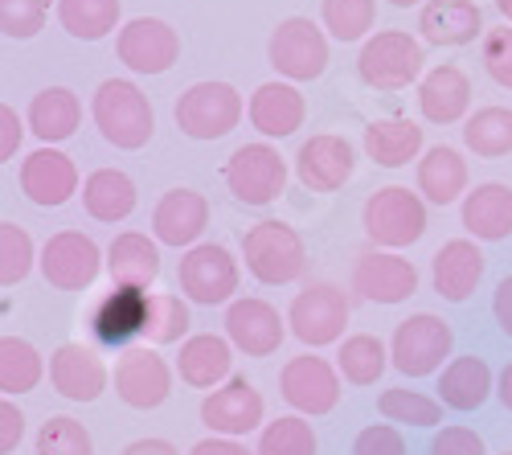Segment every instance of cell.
<instances>
[{"label": "cell", "mask_w": 512, "mask_h": 455, "mask_svg": "<svg viewBox=\"0 0 512 455\" xmlns=\"http://www.w3.org/2000/svg\"><path fill=\"white\" fill-rule=\"evenodd\" d=\"M21 193L41 210H58L78 193V164L58 148L29 152L21 160Z\"/></svg>", "instance_id": "ffe728a7"}, {"label": "cell", "mask_w": 512, "mask_h": 455, "mask_svg": "<svg viewBox=\"0 0 512 455\" xmlns=\"http://www.w3.org/2000/svg\"><path fill=\"white\" fill-rule=\"evenodd\" d=\"M353 455H406V439L390 423H373L353 439Z\"/></svg>", "instance_id": "7dc6e473"}, {"label": "cell", "mask_w": 512, "mask_h": 455, "mask_svg": "<svg viewBox=\"0 0 512 455\" xmlns=\"http://www.w3.org/2000/svg\"><path fill=\"white\" fill-rule=\"evenodd\" d=\"M504 455H512V451H504Z\"/></svg>", "instance_id": "680465c9"}, {"label": "cell", "mask_w": 512, "mask_h": 455, "mask_svg": "<svg viewBox=\"0 0 512 455\" xmlns=\"http://www.w3.org/2000/svg\"><path fill=\"white\" fill-rule=\"evenodd\" d=\"M21 136H25V123H21L17 111L5 103V107H0V160H13V156H17Z\"/></svg>", "instance_id": "f907efd6"}, {"label": "cell", "mask_w": 512, "mask_h": 455, "mask_svg": "<svg viewBox=\"0 0 512 455\" xmlns=\"http://www.w3.org/2000/svg\"><path fill=\"white\" fill-rule=\"evenodd\" d=\"M418 29L431 46H467L484 33V13L476 0H426Z\"/></svg>", "instance_id": "83f0119b"}, {"label": "cell", "mask_w": 512, "mask_h": 455, "mask_svg": "<svg viewBox=\"0 0 512 455\" xmlns=\"http://www.w3.org/2000/svg\"><path fill=\"white\" fill-rule=\"evenodd\" d=\"M25 435V415L13 406V398L0 402V455H13Z\"/></svg>", "instance_id": "681fc988"}, {"label": "cell", "mask_w": 512, "mask_h": 455, "mask_svg": "<svg viewBox=\"0 0 512 455\" xmlns=\"http://www.w3.org/2000/svg\"><path fill=\"white\" fill-rule=\"evenodd\" d=\"M136 181L127 177L123 169H95L87 181H82V205H87V214L95 222H123V218H132L136 210Z\"/></svg>", "instance_id": "836d02e7"}, {"label": "cell", "mask_w": 512, "mask_h": 455, "mask_svg": "<svg viewBox=\"0 0 512 455\" xmlns=\"http://www.w3.org/2000/svg\"><path fill=\"white\" fill-rule=\"evenodd\" d=\"M119 62L136 74H164L181 58V37L177 29L160 17H132L115 37Z\"/></svg>", "instance_id": "4fadbf2b"}, {"label": "cell", "mask_w": 512, "mask_h": 455, "mask_svg": "<svg viewBox=\"0 0 512 455\" xmlns=\"http://www.w3.org/2000/svg\"><path fill=\"white\" fill-rule=\"evenodd\" d=\"M390 365V349L381 345L373 333H353L340 341V353H336V369L340 378L353 382V386H373Z\"/></svg>", "instance_id": "8d00e7d4"}, {"label": "cell", "mask_w": 512, "mask_h": 455, "mask_svg": "<svg viewBox=\"0 0 512 455\" xmlns=\"http://www.w3.org/2000/svg\"><path fill=\"white\" fill-rule=\"evenodd\" d=\"M377 410H381V419L402 423V427H439L443 423V402L426 398L418 390H406V386H394V390L381 394Z\"/></svg>", "instance_id": "f35d334b"}, {"label": "cell", "mask_w": 512, "mask_h": 455, "mask_svg": "<svg viewBox=\"0 0 512 455\" xmlns=\"http://www.w3.org/2000/svg\"><path fill=\"white\" fill-rule=\"evenodd\" d=\"M287 328L295 341H304L308 349L336 345L349 328V300L336 283H308L300 296L287 308Z\"/></svg>", "instance_id": "ba28073f"}, {"label": "cell", "mask_w": 512, "mask_h": 455, "mask_svg": "<svg viewBox=\"0 0 512 455\" xmlns=\"http://www.w3.org/2000/svg\"><path fill=\"white\" fill-rule=\"evenodd\" d=\"M33 238L17 222H0V287H13L33 271Z\"/></svg>", "instance_id": "ee69618b"}, {"label": "cell", "mask_w": 512, "mask_h": 455, "mask_svg": "<svg viewBox=\"0 0 512 455\" xmlns=\"http://www.w3.org/2000/svg\"><path fill=\"white\" fill-rule=\"evenodd\" d=\"M480 58H484V70H488V78L496 82V87L512 91V29H508V25L484 33Z\"/></svg>", "instance_id": "bcb514c9"}, {"label": "cell", "mask_w": 512, "mask_h": 455, "mask_svg": "<svg viewBox=\"0 0 512 455\" xmlns=\"http://www.w3.org/2000/svg\"><path fill=\"white\" fill-rule=\"evenodd\" d=\"M472 107V78L459 66H435L418 82V111L426 123H459Z\"/></svg>", "instance_id": "4316f807"}, {"label": "cell", "mask_w": 512, "mask_h": 455, "mask_svg": "<svg viewBox=\"0 0 512 455\" xmlns=\"http://www.w3.org/2000/svg\"><path fill=\"white\" fill-rule=\"evenodd\" d=\"M320 21L336 41H369L377 0H320Z\"/></svg>", "instance_id": "ab89813d"}, {"label": "cell", "mask_w": 512, "mask_h": 455, "mask_svg": "<svg viewBox=\"0 0 512 455\" xmlns=\"http://www.w3.org/2000/svg\"><path fill=\"white\" fill-rule=\"evenodd\" d=\"M496 390V378L484 357L467 353V357H455L451 365H443L439 374V402L447 410H459V415H472V410H480Z\"/></svg>", "instance_id": "f546056e"}, {"label": "cell", "mask_w": 512, "mask_h": 455, "mask_svg": "<svg viewBox=\"0 0 512 455\" xmlns=\"http://www.w3.org/2000/svg\"><path fill=\"white\" fill-rule=\"evenodd\" d=\"M41 275L58 292H87L103 271V251L91 234L82 230H58L41 246Z\"/></svg>", "instance_id": "9c48e42d"}, {"label": "cell", "mask_w": 512, "mask_h": 455, "mask_svg": "<svg viewBox=\"0 0 512 455\" xmlns=\"http://www.w3.org/2000/svg\"><path fill=\"white\" fill-rule=\"evenodd\" d=\"M189 304L185 296H173V292H156L152 296V316H148V333H144V345H177L185 333H189Z\"/></svg>", "instance_id": "b9f144b4"}, {"label": "cell", "mask_w": 512, "mask_h": 455, "mask_svg": "<svg viewBox=\"0 0 512 455\" xmlns=\"http://www.w3.org/2000/svg\"><path fill=\"white\" fill-rule=\"evenodd\" d=\"M496 9L504 13V21H512V0H496Z\"/></svg>", "instance_id": "9f6ffc18"}, {"label": "cell", "mask_w": 512, "mask_h": 455, "mask_svg": "<svg viewBox=\"0 0 512 455\" xmlns=\"http://www.w3.org/2000/svg\"><path fill=\"white\" fill-rule=\"evenodd\" d=\"M119 0H58V21L78 41H103L119 25Z\"/></svg>", "instance_id": "74e56055"}, {"label": "cell", "mask_w": 512, "mask_h": 455, "mask_svg": "<svg viewBox=\"0 0 512 455\" xmlns=\"http://www.w3.org/2000/svg\"><path fill=\"white\" fill-rule=\"evenodd\" d=\"M238 259L226 251L222 242H197L193 251H185V259L177 263V287L189 304H234L238 292Z\"/></svg>", "instance_id": "5b68a950"}, {"label": "cell", "mask_w": 512, "mask_h": 455, "mask_svg": "<svg viewBox=\"0 0 512 455\" xmlns=\"http://www.w3.org/2000/svg\"><path fill=\"white\" fill-rule=\"evenodd\" d=\"M287 337V320L259 296L234 300L226 308V341L246 357H271Z\"/></svg>", "instance_id": "d6986e66"}, {"label": "cell", "mask_w": 512, "mask_h": 455, "mask_svg": "<svg viewBox=\"0 0 512 455\" xmlns=\"http://www.w3.org/2000/svg\"><path fill=\"white\" fill-rule=\"evenodd\" d=\"M222 177L242 205H271L287 189V160L271 144H242L230 152Z\"/></svg>", "instance_id": "8fae6325"}, {"label": "cell", "mask_w": 512, "mask_h": 455, "mask_svg": "<svg viewBox=\"0 0 512 455\" xmlns=\"http://www.w3.org/2000/svg\"><path fill=\"white\" fill-rule=\"evenodd\" d=\"M148 316H152V296L144 287H115L107 292L95 312H91V333L107 349H132L136 337L148 333Z\"/></svg>", "instance_id": "9a60e30c"}, {"label": "cell", "mask_w": 512, "mask_h": 455, "mask_svg": "<svg viewBox=\"0 0 512 455\" xmlns=\"http://www.w3.org/2000/svg\"><path fill=\"white\" fill-rule=\"evenodd\" d=\"M361 148L381 169H402L422 152V128L414 119H373L361 136Z\"/></svg>", "instance_id": "d6a6232c"}, {"label": "cell", "mask_w": 512, "mask_h": 455, "mask_svg": "<svg viewBox=\"0 0 512 455\" xmlns=\"http://www.w3.org/2000/svg\"><path fill=\"white\" fill-rule=\"evenodd\" d=\"M463 144L480 160H500L512 152V107H480L463 123Z\"/></svg>", "instance_id": "d590c367"}, {"label": "cell", "mask_w": 512, "mask_h": 455, "mask_svg": "<svg viewBox=\"0 0 512 455\" xmlns=\"http://www.w3.org/2000/svg\"><path fill=\"white\" fill-rule=\"evenodd\" d=\"M279 394L287 406L300 410V415H328L340 402V369H332L316 353H300L283 365Z\"/></svg>", "instance_id": "5bb4252c"}, {"label": "cell", "mask_w": 512, "mask_h": 455, "mask_svg": "<svg viewBox=\"0 0 512 455\" xmlns=\"http://www.w3.org/2000/svg\"><path fill=\"white\" fill-rule=\"evenodd\" d=\"M46 0H0V29L13 41H29L46 25Z\"/></svg>", "instance_id": "f6af8a7d"}, {"label": "cell", "mask_w": 512, "mask_h": 455, "mask_svg": "<svg viewBox=\"0 0 512 455\" xmlns=\"http://www.w3.org/2000/svg\"><path fill=\"white\" fill-rule=\"evenodd\" d=\"M209 226V201L197 189H168L152 210V234L160 246H197V238Z\"/></svg>", "instance_id": "7402d4cb"}, {"label": "cell", "mask_w": 512, "mask_h": 455, "mask_svg": "<svg viewBox=\"0 0 512 455\" xmlns=\"http://www.w3.org/2000/svg\"><path fill=\"white\" fill-rule=\"evenodd\" d=\"M234 369V345L218 333H197L181 345L177 357V374L185 386L193 390H222V382L230 378Z\"/></svg>", "instance_id": "484cf974"}, {"label": "cell", "mask_w": 512, "mask_h": 455, "mask_svg": "<svg viewBox=\"0 0 512 455\" xmlns=\"http://www.w3.org/2000/svg\"><path fill=\"white\" fill-rule=\"evenodd\" d=\"M349 283L369 304H402L418 292V267L398 251H365L357 255Z\"/></svg>", "instance_id": "2e32d148"}, {"label": "cell", "mask_w": 512, "mask_h": 455, "mask_svg": "<svg viewBox=\"0 0 512 455\" xmlns=\"http://www.w3.org/2000/svg\"><path fill=\"white\" fill-rule=\"evenodd\" d=\"M41 374H46V361L25 337H0V394L5 398L29 394L37 390Z\"/></svg>", "instance_id": "e575fe53"}, {"label": "cell", "mask_w": 512, "mask_h": 455, "mask_svg": "<svg viewBox=\"0 0 512 455\" xmlns=\"http://www.w3.org/2000/svg\"><path fill=\"white\" fill-rule=\"evenodd\" d=\"M394 9H414V5H422V0H390Z\"/></svg>", "instance_id": "6f0895ef"}, {"label": "cell", "mask_w": 512, "mask_h": 455, "mask_svg": "<svg viewBox=\"0 0 512 455\" xmlns=\"http://www.w3.org/2000/svg\"><path fill=\"white\" fill-rule=\"evenodd\" d=\"M177 128L189 140H222L242 119V95L230 82H193L173 107Z\"/></svg>", "instance_id": "52a82bcc"}, {"label": "cell", "mask_w": 512, "mask_h": 455, "mask_svg": "<svg viewBox=\"0 0 512 455\" xmlns=\"http://www.w3.org/2000/svg\"><path fill=\"white\" fill-rule=\"evenodd\" d=\"M246 115L254 123V132H263L267 140H283V136H295L304 128L308 103L291 82H263V87L250 95Z\"/></svg>", "instance_id": "cb8c5ba5"}, {"label": "cell", "mask_w": 512, "mask_h": 455, "mask_svg": "<svg viewBox=\"0 0 512 455\" xmlns=\"http://www.w3.org/2000/svg\"><path fill=\"white\" fill-rule=\"evenodd\" d=\"M33 451L37 455H95V439H91V431L82 427L78 419L54 415V419L41 423Z\"/></svg>", "instance_id": "7bdbcfd3"}, {"label": "cell", "mask_w": 512, "mask_h": 455, "mask_svg": "<svg viewBox=\"0 0 512 455\" xmlns=\"http://www.w3.org/2000/svg\"><path fill=\"white\" fill-rule=\"evenodd\" d=\"M91 119H95L99 136L123 152H140L156 132V115H152L148 95L127 78L99 82V91L91 99Z\"/></svg>", "instance_id": "6da1fadb"}, {"label": "cell", "mask_w": 512, "mask_h": 455, "mask_svg": "<svg viewBox=\"0 0 512 455\" xmlns=\"http://www.w3.org/2000/svg\"><path fill=\"white\" fill-rule=\"evenodd\" d=\"M267 58L287 82H312L328 70V37L312 17H287L271 33Z\"/></svg>", "instance_id": "30bf717a"}, {"label": "cell", "mask_w": 512, "mask_h": 455, "mask_svg": "<svg viewBox=\"0 0 512 455\" xmlns=\"http://www.w3.org/2000/svg\"><path fill=\"white\" fill-rule=\"evenodd\" d=\"M418 193L431 205H455L459 197H467L472 193L467 189V160L447 144L426 148L418 160Z\"/></svg>", "instance_id": "4dcf8cb0"}, {"label": "cell", "mask_w": 512, "mask_h": 455, "mask_svg": "<svg viewBox=\"0 0 512 455\" xmlns=\"http://www.w3.org/2000/svg\"><path fill=\"white\" fill-rule=\"evenodd\" d=\"M361 226L381 251H402V246H414L426 234V205L406 185H386L365 201Z\"/></svg>", "instance_id": "3957f363"}, {"label": "cell", "mask_w": 512, "mask_h": 455, "mask_svg": "<svg viewBox=\"0 0 512 455\" xmlns=\"http://www.w3.org/2000/svg\"><path fill=\"white\" fill-rule=\"evenodd\" d=\"M418 70H422V41H414L406 29L373 33L357 58V74L373 91H402L418 78Z\"/></svg>", "instance_id": "8992f818"}, {"label": "cell", "mask_w": 512, "mask_h": 455, "mask_svg": "<svg viewBox=\"0 0 512 455\" xmlns=\"http://www.w3.org/2000/svg\"><path fill=\"white\" fill-rule=\"evenodd\" d=\"M431 455H488V447L472 427H443L431 439Z\"/></svg>", "instance_id": "c3c4849f"}, {"label": "cell", "mask_w": 512, "mask_h": 455, "mask_svg": "<svg viewBox=\"0 0 512 455\" xmlns=\"http://www.w3.org/2000/svg\"><path fill=\"white\" fill-rule=\"evenodd\" d=\"M242 259H246V271L263 287H287L308 267L304 238L295 234L287 222H275V218L254 222L242 234Z\"/></svg>", "instance_id": "7a4b0ae2"}, {"label": "cell", "mask_w": 512, "mask_h": 455, "mask_svg": "<svg viewBox=\"0 0 512 455\" xmlns=\"http://www.w3.org/2000/svg\"><path fill=\"white\" fill-rule=\"evenodd\" d=\"M254 455H316V431L304 415H283L263 427Z\"/></svg>", "instance_id": "60d3db41"}, {"label": "cell", "mask_w": 512, "mask_h": 455, "mask_svg": "<svg viewBox=\"0 0 512 455\" xmlns=\"http://www.w3.org/2000/svg\"><path fill=\"white\" fill-rule=\"evenodd\" d=\"M107 271L115 287H152L160 275V242L140 230L115 234L107 246Z\"/></svg>", "instance_id": "f1b7e54d"}, {"label": "cell", "mask_w": 512, "mask_h": 455, "mask_svg": "<svg viewBox=\"0 0 512 455\" xmlns=\"http://www.w3.org/2000/svg\"><path fill=\"white\" fill-rule=\"evenodd\" d=\"M189 455H254V451H246L238 439H226V435H209V439L193 443V451H189Z\"/></svg>", "instance_id": "f5cc1de1"}, {"label": "cell", "mask_w": 512, "mask_h": 455, "mask_svg": "<svg viewBox=\"0 0 512 455\" xmlns=\"http://www.w3.org/2000/svg\"><path fill=\"white\" fill-rule=\"evenodd\" d=\"M451 345H455L451 324L435 312H418L394 328L390 365L406 378H431L443 369V357H451Z\"/></svg>", "instance_id": "277c9868"}, {"label": "cell", "mask_w": 512, "mask_h": 455, "mask_svg": "<svg viewBox=\"0 0 512 455\" xmlns=\"http://www.w3.org/2000/svg\"><path fill=\"white\" fill-rule=\"evenodd\" d=\"M484 279V251L472 238H451L443 242L431 259V283L435 292L451 304H463L476 292V283Z\"/></svg>", "instance_id": "603a6c76"}, {"label": "cell", "mask_w": 512, "mask_h": 455, "mask_svg": "<svg viewBox=\"0 0 512 455\" xmlns=\"http://www.w3.org/2000/svg\"><path fill=\"white\" fill-rule=\"evenodd\" d=\"M115 394L132 410H156L173 394V369L156 353V345H132L115 361Z\"/></svg>", "instance_id": "7c38bea8"}, {"label": "cell", "mask_w": 512, "mask_h": 455, "mask_svg": "<svg viewBox=\"0 0 512 455\" xmlns=\"http://www.w3.org/2000/svg\"><path fill=\"white\" fill-rule=\"evenodd\" d=\"M263 415H267V402L246 378H230L222 390H209L201 398V423L213 435H226V439H238V435H250L254 427H263Z\"/></svg>", "instance_id": "e0dca14e"}, {"label": "cell", "mask_w": 512, "mask_h": 455, "mask_svg": "<svg viewBox=\"0 0 512 455\" xmlns=\"http://www.w3.org/2000/svg\"><path fill=\"white\" fill-rule=\"evenodd\" d=\"M353 169H357L353 144L345 136H332V132L304 140L300 152H295V177H300V185L312 193H336L353 177Z\"/></svg>", "instance_id": "ac0fdd59"}, {"label": "cell", "mask_w": 512, "mask_h": 455, "mask_svg": "<svg viewBox=\"0 0 512 455\" xmlns=\"http://www.w3.org/2000/svg\"><path fill=\"white\" fill-rule=\"evenodd\" d=\"M25 119H29L33 136L46 144V148H54V144H62V140H70V136L78 132V123H82V103H78V95L66 91V87H46V91H37V95H33Z\"/></svg>", "instance_id": "1f68e13d"}, {"label": "cell", "mask_w": 512, "mask_h": 455, "mask_svg": "<svg viewBox=\"0 0 512 455\" xmlns=\"http://www.w3.org/2000/svg\"><path fill=\"white\" fill-rule=\"evenodd\" d=\"M496 398L504 402V410H512V361L500 369V378H496Z\"/></svg>", "instance_id": "11a10c76"}, {"label": "cell", "mask_w": 512, "mask_h": 455, "mask_svg": "<svg viewBox=\"0 0 512 455\" xmlns=\"http://www.w3.org/2000/svg\"><path fill=\"white\" fill-rule=\"evenodd\" d=\"M463 230L480 242H504L512 234V189L504 181H484L459 205Z\"/></svg>", "instance_id": "d4e9b609"}, {"label": "cell", "mask_w": 512, "mask_h": 455, "mask_svg": "<svg viewBox=\"0 0 512 455\" xmlns=\"http://www.w3.org/2000/svg\"><path fill=\"white\" fill-rule=\"evenodd\" d=\"M119 455H181L168 439H136V443H127Z\"/></svg>", "instance_id": "db71d44e"}, {"label": "cell", "mask_w": 512, "mask_h": 455, "mask_svg": "<svg viewBox=\"0 0 512 455\" xmlns=\"http://www.w3.org/2000/svg\"><path fill=\"white\" fill-rule=\"evenodd\" d=\"M492 316L500 324V333L512 341V275H504L496 283V296H492Z\"/></svg>", "instance_id": "816d5d0a"}, {"label": "cell", "mask_w": 512, "mask_h": 455, "mask_svg": "<svg viewBox=\"0 0 512 455\" xmlns=\"http://www.w3.org/2000/svg\"><path fill=\"white\" fill-rule=\"evenodd\" d=\"M50 382L66 402H95L107 390V365L91 345L66 341L50 357Z\"/></svg>", "instance_id": "44dd1931"}]
</instances>
